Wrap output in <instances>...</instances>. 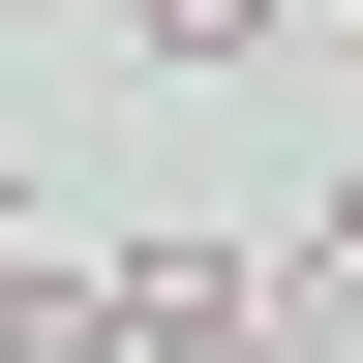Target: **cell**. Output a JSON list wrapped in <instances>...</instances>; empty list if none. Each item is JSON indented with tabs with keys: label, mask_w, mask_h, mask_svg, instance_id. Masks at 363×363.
Here are the masks:
<instances>
[{
	"label": "cell",
	"mask_w": 363,
	"mask_h": 363,
	"mask_svg": "<svg viewBox=\"0 0 363 363\" xmlns=\"http://www.w3.org/2000/svg\"><path fill=\"white\" fill-rule=\"evenodd\" d=\"M333 303H363V182H333Z\"/></svg>",
	"instance_id": "2"
},
{
	"label": "cell",
	"mask_w": 363,
	"mask_h": 363,
	"mask_svg": "<svg viewBox=\"0 0 363 363\" xmlns=\"http://www.w3.org/2000/svg\"><path fill=\"white\" fill-rule=\"evenodd\" d=\"M0 363H121V272H61V242H0Z\"/></svg>",
	"instance_id": "1"
},
{
	"label": "cell",
	"mask_w": 363,
	"mask_h": 363,
	"mask_svg": "<svg viewBox=\"0 0 363 363\" xmlns=\"http://www.w3.org/2000/svg\"><path fill=\"white\" fill-rule=\"evenodd\" d=\"M0 242H30V152H0Z\"/></svg>",
	"instance_id": "3"
}]
</instances>
